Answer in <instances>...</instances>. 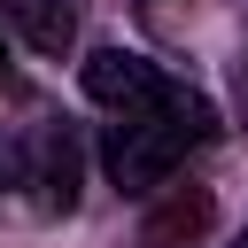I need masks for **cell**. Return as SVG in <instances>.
Returning <instances> with one entry per match:
<instances>
[{"mask_svg":"<svg viewBox=\"0 0 248 248\" xmlns=\"http://www.w3.org/2000/svg\"><path fill=\"white\" fill-rule=\"evenodd\" d=\"M209 132H217V108L209 116H116L101 132V170L116 194H155L186 163V147H202Z\"/></svg>","mask_w":248,"mask_h":248,"instance_id":"6da1fadb","label":"cell"},{"mask_svg":"<svg viewBox=\"0 0 248 248\" xmlns=\"http://www.w3.org/2000/svg\"><path fill=\"white\" fill-rule=\"evenodd\" d=\"M85 93H93L101 108H116V116H209V101H202L194 85H178L163 62H147V54H132V46L85 54Z\"/></svg>","mask_w":248,"mask_h":248,"instance_id":"7a4b0ae2","label":"cell"},{"mask_svg":"<svg viewBox=\"0 0 248 248\" xmlns=\"http://www.w3.org/2000/svg\"><path fill=\"white\" fill-rule=\"evenodd\" d=\"M0 23H8L31 54H46V62H62V54L78 46V16H70V0H0Z\"/></svg>","mask_w":248,"mask_h":248,"instance_id":"3957f363","label":"cell"},{"mask_svg":"<svg viewBox=\"0 0 248 248\" xmlns=\"http://www.w3.org/2000/svg\"><path fill=\"white\" fill-rule=\"evenodd\" d=\"M31 186H39V202H46V209H70V202H78V140H70V132H39Z\"/></svg>","mask_w":248,"mask_h":248,"instance_id":"277c9868","label":"cell"},{"mask_svg":"<svg viewBox=\"0 0 248 248\" xmlns=\"http://www.w3.org/2000/svg\"><path fill=\"white\" fill-rule=\"evenodd\" d=\"M31 163H39V140H16V132H8V140H0V194H8V186H31Z\"/></svg>","mask_w":248,"mask_h":248,"instance_id":"5b68a950","label":"cell"},{"mask_svg":"<svg viewBox=\"0 0 248 248\" xmlns=\"http://www.w3.org/2000/svg\"><path fill=\"white\" fill-rule=\"evenodd\" d=\"M232 248H248V232H240V240H232Z\"/></svg>","mask_w":248,"mask_h":248,"instance_id":"8992f818","label":"cell"}]
</instances>
